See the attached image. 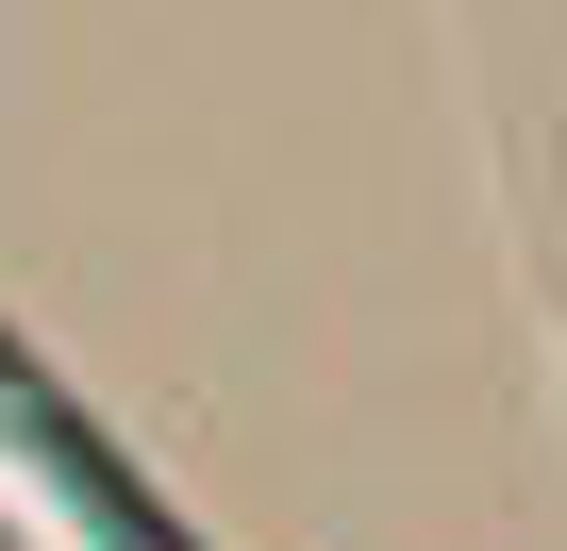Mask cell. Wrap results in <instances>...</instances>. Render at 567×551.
I'll list each match as a JSON object with an SVG mask.
<instances>
[{"mask_svg":"<svg viewBox=\"0 0 567 551\" xmlns=\"http://www.w3.org/2000/svg\"><path fill=\"white\" fill-rule=\"evenodd\" d=\"M0 468H18V484H34V501H51L84 551H200V534H184V518L134 484V451H101V435L51 401V368H34L18 335H0Z\"/></svg>","mask_w":567,"mask_h":551,"instance_id":"6da1fadb","label":"cell"}]
</instances>
